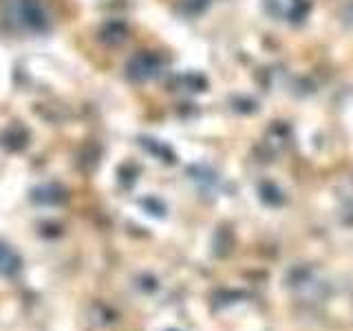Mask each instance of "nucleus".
<instances>
[{
  "instance_id": "1",
  "label": "nucleus",
  "mask_w": 353,
  "mask_h": 331,
  "mask_svg": "<svg viewBox=\"0 0 353 331\" xmlns=\"http://www.w3.org/2000/svg\"><path fill=\"white\" fill-rule=\"evenodd\" d=\"M3 20L11 29L25 33H42L51 25L47 5L42 0H3Z\"/></svg>"
},
{
  "instance_id": "2",
  "label": "nucleus",
  "mask_w": 353,
  "mask_h": 331,
  "mask_svg": "<svg viewBox=\"0 0 353 331\" xmlns=\"http://www.w3.org/2000/svg\"><path fill=\"white\" fill-rule=\"evenodd\" d=\"M20 270V259L18 254L7 248L5 243H0V276H11Z\"/></svg>"
}]
</instances>
